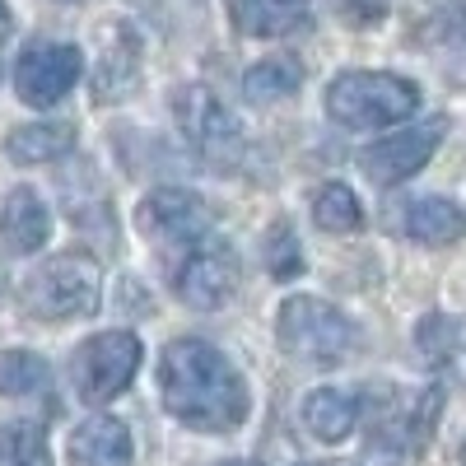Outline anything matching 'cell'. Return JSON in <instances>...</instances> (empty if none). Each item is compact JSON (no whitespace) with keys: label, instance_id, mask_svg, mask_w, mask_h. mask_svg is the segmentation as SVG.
<instances>
[{"label":"cell","instance_id":"83f0119b","mask_svg":"<svg viewBox=\"0 0 466 466\" xmlns=\"http://www.w3.org/2000/svg\"><path fill=\"white\" fill-rule=\"evenodd\" d=\"M461 466H466V443H461Z\"/></svg>","mask_w":466,"mask_h":466},{"label":"cell","instance_id":"2e32d148","mask_svg":"<svg viewBox=\"0 0 466 466\" xmlns=\"http://www.w3.org/2000/svg\"><path fill=\"white\" fill-rule=\"evenodd\" d=\"M406 233L424 248H452L466 233V210L448 197H424L406 210Z\"/></svg>","mask_w":466,"mask_h":466},{"label":"cell","instance_id":"30bf717a","mask_svg":"<svg viewBox=\"0 0 466 466\" xmlns=\"http://www.w3.org/2000/svg\"><path fill=\"white\" fill-rule=\"evenodd\" d=\"M443 136H448V116H430V122H420L410 131H397V136L369 145L360 164H364V173L378 187H397V182L415 177L424 164L434 159V149L443 145Z\"/></svg>","mask_w":466,"mask_h":466},{"label":"cell","instance_id":"4316f807","mask_svg":"<svg viewBox=\"0 0 466 466\" xmlns=\"http://www.w3.org/2000/svg\"><path fill=\"white\" fill-rule=\"evenodd\" d=\"M0 80H5V61H0Z\"/></svg>","mask_w":466,"mask_h":466},{"label":"cell","instance_id":"f1b7e54d","mask_svg":"<svg viewBox=\"0 0 466 466\" xmlns=\"http://www.w3.org/2000/svg\"><path fill=\"white\" fill-rule=\"evenodd\" d=\"M228 466H248V461H228Z\"/></svg>","mask_w":466,"mask_h":466},{"label":"cell","instance_id":"5bb4252c","mask_svg":"<svg viewBox=\"0 0 466 466\" xmlns=\"http://www.w3.org/2000/svg\"><path fill=\"white\" fill-rule=\"evenodd\" d=\"M360 420V401L340 392V387H318L303 397V430L318 443H345Z\"/></svg>","mask_w":466,"mask_h":466},{"label":"cell","instance_id":"8fae6325","mask_svg":"<svg viewBox=\"0 0 466 466\" xmlns=\"http://www.w3.org/2000/svg\"><path fill=\"white\" fill-rule=\"evenodd\" d=\"M140 80V43L136 33L112 24L103 33V52H98V66H94V98L98 103H116L127 98Z\"/></svg>","mask_w":466,"mask_h":466},{"label":"cell","instance_id":"4fadbf2b","mask_svg":"<svg viewBox=\"0 0 466 466\" xmlns=\"http://www.w3.org/2000/svg\"><path fill=\"white\" fill-rule=\"evenodd\" d=\"M0 233H5L10 252H37L52 238V215L33 187H15L0 210Z\"/></svg>","mask_w":466,"mask_h":466},{"label":"cell","instance_id":"6da1fadb","mask_svg":"<svg viewBox=\"0 0 466 466\" xmlns=\"http://www.w3.org/2000/svg\"><path fill=\"white\" fill-rule=\"evenodd\" d=\"M159 392L164 410L197 434H233L252 410L243 373L228 364L219 345L201 336L168 340L159 360Z\"/></svg>","mask_w":466,"mask_h":466},{"label":"cell","instance_id":"5b68a950","mask_svg":"<svg viewBox=\"0 0 466 466\" xmlns=\"http://www.w3.org/2000/svg\"><path fill=\"white\" fill-rule=\"evenodd\" d=\"M140 360H145V345L136 331H98L75 350L70 382L80 392V401L107 406L112 397H122L131 387V378L140 373Z\"/></svg>","mask_w":466,"mask_h":466},{"label":"cell","instance_id":"7c38bea8","mask_svg":"<svg viewBox=\"0 0 466 466\" xmlns=\"http://www.w3.org/2000/svg\"><path fill=\"white\" fill-rule=\"evenodd\" d=\"M131 430L112 415H94L70 434V466H131Z\"/></svg>","mask_w":466,"mask_h":466},{"label":"cell","instance_id":"d4e9b609","mask_svg":"<svg viewBox=\"0 0 466 466\" xmlns=\"http://www.w3.org/2000/svg\"><path fill=\"white\" fill-rule=\"evenodd\" d=\"M0 37H10V5L0 0Z\"/></svg>","mask_w":466,"mask_h":466},{"label":"cell","instance_id":"ba28073f","mask_svg":"<svg viewBox=\"0 0 466 466\" xmlns=\"http://www.w3.org/2000/svg\"><path fill=\"white\" fill-rule=\"evenodd\" d=\"M238 280H243L238 252L224 238H201L177 270V299L187 308H197V313H215V308H224L238 294Z\"/></svg>","mask_w":466,"mask_h":466},{"label":"cell","instance_id":"cb8c5ba5","mask_svg":"<svg viewBox=\"0 0 466 466\" xmlns=\"http://www.w3.org/2000/svg\"><path fill=\"white\" fill-rule=\"evenodd\" d=\"M336 10H340V19L345 24H378V19H387V10H392V0H336Z\"/></svg>","mask_w":466,"mask_h":466},{"label":"cell","instance_id":"7a4b0ae2","mask_svg":"<svg viewBox=\"0 0 466 466\" xmlns=\"http://www.w3.org/2000/svg\"><path fill=\"white\" fill-rule=\"evenodd\" d=\"M420 107V85L392 70H340L327 85V116L345 131L397 127Z\"/></svg>","mask_w":466,"mask_h":466},{"label":"cell","instance_id":"ac0fdd59","mask_svg":"<svg viewBox=\"0 0 466 466\" xmlns=\"http://www.w3.org/2000/svg\"><path fill=\"white\" fill-rule=\"evenodd\" d=\"M303 89V66L294 56H270V61H257L248 75H243V94L248 103L266 107V103H280V98H294Z\"/></svg>","mask_w":466,"mask_h":466},{"label":"cell","instance_id":"9a60e30c","mask_svg":"<svg viewBox=\"0 0 466 466\" xmlns=\"http://www.w3.org/2000/svg\"><path fill=\"white\" fill-rule=\"evenodd\" d=\"M313 0H228V19L248 37H280L303 24Z\"/></svg>","mask_w":466,"mask_h":466},{"label":"cell","instance_id":"ffe728a7","mask_svg":"<svg viewBox=\"0 0 466 466\" xmlns=\"http://www.w3.org/2000/svg\"><path fill=\"white\" fill-rule=\"evenodd\" d=\"M47 387V360L33 350H0V397H33Z\"/></svg>","mask_w":466,"mask_h":466},{"label":"cell","instance_id":"8992f818","mask_svg":"<svg viewBox=\"0 0 466 466\" xmlns=\"http://www.w3.org/2000/svg\"><path fill=\"white\" fill-rule=\"evenodd\" d=\"M173 107H177L182 136L191 140V149H197L206 164L233 168V164L243 159V127H238V116L228 112L224 98H215L201 85H187V89H177V103Z\"/></svg>","mask_w":466,"mask_h":466},{"label":"cell","instance_id":"9c48e42d","mask_svg":"<svg viewBox=\"0 0 466 466\" xmlns=\"http://www.w3.org/2000/svg\"><path fill=\"white\" fill-rule=\"evenodd\" d=\"M85 75V56L75 43H33L15 66V89L28 107H56Z\"/></svg>","mask_w":466,"mask_h":466},{"label":"cell","instance_id":"603a6c76","mask_svg":"<svg viewBox=\"0 0 466 466\" xmlns=\"http://www.w3.org/2000/svg\"><path fill=\"white\" fill-rule=\"evenodd\" d=\"M0 461L10 466H43L47 461V443L33 424H5L0 430Z\"/></svg>","mask_w":466,"mask_h":466},{"label":"cell","instance_id":"52a82bcc","mask_svg":"<svg viewBox=\"0 0 466 466\" xmlns=\"http://www.w3.org/2000/svg\"><path fill=\"white\" fill-rule=\"evenodd\" d=\"M215 215L210 206L197 197V191H187V187H154L149 197L136 206V228L145 233L149 243H159V248H187V243H201L206 233H210Z\"/></svg>","mask_w":466,"mask_h":466},{"label":"cell","instance_id":"d6986e66","mask_svg":"<svg viewBox=\"0 0 466 466\" xmlns=\"http://www.w3.org/2000/svg\"><path fill=\"white\" fill-rule=\"evenodd\" d=\"M313 219L322 233H355L364 224V210H360V197L345 182H322L313 191Z\"/></svg>","mask_w":466,"mask_h":466},{"label":"cell","instance_id":"e0dca14e","mask_svg":"<svg viewBox=\"0 0 466 466\" xmlns=\"http://www.w3.org/2000/svg\"><path fill=\"white\" fill-rule=\"evenodd\" d=\"M75 149V127L70 122H28V127H15L5 136V154L15 164H56Z\"/></svg>","mask_w":466,"mask_h":466},{"label":"cell","instance_id":"7402d4cb","mask_svg":"<svg viewBox=\"0 0 466 466\" xmlns=\"http://www.w3.org/2000/svg\"><path fill=\"white\" fill-rule=\"evenodd\" d=\"M261 261H266V270H270L276 280H294L299 270H303V248H299V238H294L289 224H270V228H266Z\"/></svg>","mask_w":466,"mask_h":466},{"label":"cell","instance_id":"3957f363","mask_svg":"<svg viewBox=\"0 0 466 466\" xmlns=\"http://www.w3.org/2000/svg\"><path fill=\"white\" fill-rule=\"evenodd\" d=\"M103 294V270L89 252H61L52 261H43L24 280V303L33 318L43 322H75L89 318Z\"/></svg>","mask_w":466,"mask_h":466},{"label":"cell","instance_id":"44dd1931","mask_svg":"<svg viewBox=\"0 0 466 466\" xmlns=\"http://www.w3.org/2000/svg\"><path fill=\"white\" fill-rule=\"evenodd\" d=\"M415 350H420V360L430 364V369H448V364L457 360V350H461V327H457L448 313L420 318V327H415Z\"/></svg>","mask_w":466,"mask_h":466},{"label":"cell","instance_id":"277c9868","mask_svg":"<svg viewBox=\"0 0 466 466\" xmlns=\"http://www.w3.org/2000/svg\"><path fill=\"white\" fill-rule=\"evenodd\" d=\"M276 340L299 364H340L355 345V327L336 303L313 294H289L276 313Z\"/></svg>","mask_w":466,"mask_h":466},{"label":"cell","instance_id":"484cf974","mask_svg":"<svg viewBox=\"0 0 466 466\" xmlns=\"http://www.w3.org/2000/svg\"><path fill=\"white\" fill-rule=\"evenodd\" d=\"M318 466H350V461H318Z\"/></svg>","mask_w":466,"mask_h":466}]
</instances>
